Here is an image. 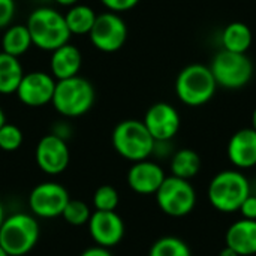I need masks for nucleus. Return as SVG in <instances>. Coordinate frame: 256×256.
<instances>
[{"mask_svg": "<svg viewBox=\"0 0 256 256\" xmlns=\"http://www.w3.org/2000/svg\"><path fill=\"white\" fill-rule=\"evenodd\" d=\"M32 42L42 51L52 52L70 39V32L66 26L64 15L54 8L42 6L32 10L26 22Z\"/></svg>", "mask_w": 256, "mask_h": 256, "instance_id": "nucleus-1", "label": "nucleus"}, {"mask_svg": "<svg viewBox=\"0 0 256 256\" xmlns=\"http://www.w3.org/2000/svg\"><path fill=\"white\" fill-rule=\"evenodd\" d=\"M94 100L96 90L93 84L88 80L76 75L56 82L51 104L60 116L66 118H75L87 114L94 105Z\"/></svg>", "mask_w": 256, "mask_h": 256, "instance_id": "nucleus-2", "label": "nucleus"}, {"mask_svg": "<svg viewBox=\"0 0 256 256\" xmlns=\"http://www.w3.org/2000/svg\"><path fill=\"white\" fill-rule=\"evenodd\" d=\"M40 236L38 218L32 213H14L6 216L0 226V246L9 256H26L30 254Z\"/></svg>", "mask_w": 256, "mask_h": 256, "instance_id": "nucleus-3", "label": "nucleus"}, {"mask_svg": "<svg viewBox=\"0 0 256 256\" xmlns=\"http://www.w3.org/2000/svg\"><path fill=\"white\" fill-rule=\"evenodd\" d=\"M250 194L249 180L244 174L236 170L218 172L208 184V201L222 213L238 212L243 201Z\"/></svg>", "mask_w": 256, "mask_h": 256, "instance_id": "nucleus-4", "label": "nucleus"}, {"mask_svg": "<svg viewBox=\"0 0 256 256\" xmlns=\"http://www.w3.org/2000/svg\"><path fill=\"white\" fill-rule=\"evenodd\" d=\"M111 141L117 154L130 162L148 159L153 154L156 144L146 124L135 118L120 122L112 130Z\"/></svg>", "mask_w": 256, "mask_h": 256, "instance_id": "nucleus-5", "label": "nucleus"}, {"mask_svg": "<svg viewBox=\"0 0 256 256\" xmlns=\"http://www.w3.org/2000/svg\"><path fill=\"white\" fill-rule=\"evenodd\" d=\"M218 82L212 69L204 64H189L180 70L176 80V93L178 99L189 106H200L207 104L214 92Z\"/></svg>", "mask_w": 256, "mask_h": 256, "instance_id": "nucleus-6", "label": "nucleus"}, {"mask_svg": "<svg viewBox=\"0 0 256 256\" xmlns=\"http://www.w3.org/2000/svg\"><path fill=\"white\" fill-rule=\"evenodd\" d=\"M210 69L218 86L230 90L248 86L254 75V64L246 54L226 50H222L214 56Z\"/></svg>", "mask_w": 256, "mask_h": 256, "instance_id": "nucleus-7", "label": "nucleus"}, {"mask_svg": "<svg viewBox=\"0 0 256 256\" xmlns=\"http://www.w3.org/2000/svg\"><path fill=\"white\" fill-rule=\"evenodd\" d=\"M154 195L162 213L171 218H183L189 214L196 204L195 189L190 182L176 176L165 177Z\"/></svg>", "mask_w": 256, "mask_h": 256, "instance_id": "nucleus-8", "label": "nucleus"}, {"mask_svg": "<svg viewBox=\"0 0 256 256\" xmlns=\"http://www.w3.org/2000/svg\"><path fill=\"white\" fill-rule=\"evenodd\" d=\"M69 200V192L63 184L57 182H44L32 189L28 195V210L39 219L62 218Z\"/></svg>", "mask_w": 256, "mask_h": 256, "instance_id": "nucleus-9", "label": "nucleus"}, {"mask_svg": "<svg viewBox=\"0 0 256 256\" xmlns=\"http://www.w3.org/2000/svg\"><path fill=\"white\" fill-rule=\"evenodd\" d=\"M92 45L102 52H116L123 48L128 39V26L116 12H104L96 16V21L88 33Z\"/></svg>", "mask_w": 256, "mask_h": 256, "instance_id": "nucleus-10", "label": "nucleus"}, {"mask_svg": "<svg viewBox=\"0 0 256 256\" xmlns=\"http://www.w3.org/2000/svg\"><path fill=\"white\" fill-rule=\"evenodd\" d=\"M34 159L42 172L48 176H58L69 166L70 162L68 142L54 134H46L36 144Z\"/></svg>", "mask_w": 256, "mask_h": 256, "instance_id": "nucleus-11", "label": "nucleus"}, {"mask_svg": "<svg viewBox=\"0 0 256 256\" xmlns=\"http://www.w3.org/2000/svg\"><path fill=\"white\" fill-rule=\"evenodd\" d=\"M56 78L44 70H33L24 74L15 94L18 100L30 108H39L51 104L54 88H56Z\"/></svg>", "mask_w": 256, "mask_h": 256, "instance_id": "nucleus-12", "label": "nucleus"}, {"mask_svg": "<svg viewBox=\"0 0 256 256\" xmlns=\"http://www.w3.org/2000/svg\"><path fill=\"white\" fill-rule=\"evenodd\" d=\"M88 234L94 244L111 249L120 244L126 228L122 216L117 212H93L87 224Z\"/></svg>", "mask_w": 256, "mask_h": 256, "instance_id": "nucleus-13", "label": "nucleus"}, {"mask_svg": "<svg viewBox=\"0 0 256 256\" xmlns=\"http://www.w3.org/2000/svg\"><path fill=\"white\" fill-rule=\"evenodd\" d=\"M142 123L156 142H168L180 129V116L172 105L158 102L147 110Z\"/></svg>", "mask_w": 256, "mask_h": 256, "instance_id": "nucleus-14", "label": "nucleus"}, {"mask_svg": "<svg viewBox=\"0 0 256 256\" xmlns=\"http://www.w3.org/2000/svg\"><path fill=\"white\" fill-rule=\"evenodd\" d=\"M165 171L148 159L134 162L128 171V186L140 195H154L165 180Z\"/></svg>", "mask_w": 256, "mask_h": 256, "instance_id": "nucleus-15", "label": "nucleus"}, {"mask_svg": "<svg viewBox=\"0 0 256 256\" xmlns=\"http://www.w3.org/2000/svg\"><path fill=\"white\" fill-rule=\"evenodd\" d=\"M230 162L242 170L254 168L256 165V130L252 128L240 129L228 142Z\"/></svg>", "mask_w": 256, "mask_h": 256, "instance_id": "nucleus-16", "label": "nucleus"}, {"mask_svg": "<svg viewBox=\"0 0 256 256\" xmlns=\"http://www.w3.org/2000/svg\"><path fill=\"white\" fill-rule=\"evenodd\" d=\"M81 66H82V54L75 45L69 42L51 52L50 70L57 81L76 76L81 70Z\"/></svg>", "mask_w": 256, "mask_h": 256, "instance_id": "nucleus-17", "label": "nucleus"}, {"mask_svg": "<svg viewBox=\"0 0 256 256\" xmlns=\"http://www.w3.org/2000/svg\"><path fill=\"white\" fill-rule=\"evenodd\" d=\"M226 246L238 256H250L256 254V220L240 219L234 222L225 236Z\"/></svg>", "mask_w": 256, "mask_h": 256, "instance_id": "nucleus-18", "label": "nucleus"}, {"mask_svg": "<svg viewBox=\"0 0 256 256\" xmlns=\"http://www.w3.org/2000/svg\"><path fill=\"white\" fill-rule=\"evenodd\" d=\"M24 74L20 57L0 52V94L15 93Z\"/></svg>", "mask_w": 256, "mask_h": 256, "instance_id": "nucleus-19", "label": "nucleus"}, {"mask_svg": "<svg viewBox=\"0 0 256 256\" xmlns=\"http://www.w3.org/2000/svg\"><path fill=\"white\" fill-rule=\"evenodd\" d=\"M32 45V36L26 24H10L2 36V51L15 57L26 54Z\"/></svg>", "mask_w": 256, "mask_h": 256, "instance_id": "nucleus-20", "label": "nucleus"}, {"mask_svg": "<svg viewBox=\"0 0 256 256\" xmlns=\"http://www.w3.org/2000/svg\"><path fill=\"white\" fill-rule=\"evenodd\" d=\"M222 45L226 51L246 54L252 45V32L249 26L240 21L228 24L222 32Z\"/></svg>", "mask_w": 256, "mask_h": 256, "instance_id": "nucleus-21", "label": "nucleus"}, {"mask_svg": "<svg viewBox=\"0 0 256 256\" xmlns=\"http://www.w3.org/2000/svg\"><path fill=\"white\" fill-rule=\"evenodd\" d=\"M96 16L98 14L93 10V8L87 4H80V3L70 6L68 12L64 14L66 26L70 34H76V36L88 34L96 21Z\"/></svg>", "mask_w": 256, "mask_h": 256, "instance_id": "nucleus-22", "label": "nucleus"}, {"mask_svg": "<svg viewBox=\"0 0 256 256\" xmlns=\"http://www.w3.org/2000/svg\"><path fill=\"white\" fill-rule=\"evenodd\" d=\"M201 170V158L195 150L182 148L171 159V174L184 180L194 178Z\"/></svg>", "mask_w": 256, "mask_h": 256, "instance_id": "nucleus-23", "label": "nucleus"}, {"mask_svg": "<svg viewBox=\"0 0 256 256\" xmlns=\"http://www.w3.org/2000/svg\"><path fill=\"white\" fill-rule=\"evenodd\" d=\"M148 256H192L189 246L177 237L166 236L153 243Z\"/></svg>", "mask_w": 256, "mask_h": 256, "instance_id": "nucleus-24", "label": "nucleus"}, {"mask_svg": "<svg viewBox=\"0 0 256 256\" xmlns=\"http://www.w3.org/2000/svg\"><path fill=\"white\" fill-rule=\"evenodd\" d=\"M92 210L88 207V204H86L81 200H74L70 198L62 213V218L64 219V222L70 226H82L87 225L92 216Z\"/></svg>", "mask_w": 256, "mask_h": 256, "instance_id": "nucleus-25", "label": "nucleus"}, {"mask_svg": "<svg viewBox=\"0 0 256 256\" xmlns=\"http://www.w3.org/2000/svg\"><path fill=\"white\" fill-rule=\"evenodd\" d=\"M120 204V195L111 184L99 186L93 194V207L96 212H116Z\"/></svg>", "mask_w": 256, "mask_h": 256, "instance_id": "nucleus-26", "label": "nucleus"}, {"mask_svg": "<svg viewBox=\"0 0 256 256\" xmlns=\"http://www.w3.org/2000/svg\"><path fill=\"white\" fill-rule=\"evenodd\" d=\"M24 141L22 130L16 124L4 123L0 128V150L3 152H16Z\"/></svg>", "mask_w": 256, "mask_h": 256, "instance_id": "nucleus-27", "label": "nucleus"}, {"mask_svg": "<svg viewBox=\"0 0 256 256\" xmlns=\"http://www.w3.org/2000/svg\"><path fill=\"white\" fill-rule=\"evenodd\" d=\"M15 16V0H0V28L12 24Z\"/></svg>", "mask_w": 256, "mask_h": 256, "instance_id": "nucleus-28", "label": "nucleus"}, {"mask_svg": "<svg viewBox=\"0 0 256 256\" xmlns=\"http://www.w3.org/2000/svg\"><path fill=\"white\" fill-rule=\"evenodd\" d=\"M100 3L110 12L120 14V12H126V10L134 9L140 3V0H100Z\"/></svg>", "mask_w": 256, "mask_h": 256, "instance_id": "nucleus-29", "label": "nucleus"}, {"mask_svg": "<svg viewBox=\"0 0 256 256\" xmlns=\"http://www.w3.org/2000/svg\"><path fill=\"white\" fill-rule=\"evenodd\" d=\"M238 212L242 213V216L244 218V219H250V220H256V195H249L244 201H243V204H242V207L238 208Z\"/></svg>", "mask_w": 256, "mask_h": 256, "instance_id": "nucleus-30", "label": "nucleus"}, {"mask_svg": "<svg viewBox=\"0 0 256 256\" xmlns=\"http://www.w3.org/2000/svg\"><path fill=\"white\" fill-rule=\"evenodd\" d=\"M80 256H112V254L110 252V249L96 244V246H92V248L86 249L84 252H81Z\"/></svg>", "mask_w": 256, "mask_h": 256, "instance_id": "nucleus-31", "label": "nucleus"}, {"mask_svg": "<svg viewBox=\"0 0 256 256\" xmlns=\"http://www.w3.org/2000/svg\"><path fill=\"white\" fill-rule=\"evenodd\" d=\"M54 2L57 4H60V6H68V8H70V6L78 3V0H54Z\"/></svg>", "mask_w": 256, "mask_h": 256, "instance_id": "nucleus-32", "label": "nucleus"}, {"mask_svg": "<svg viewBox=\"0 0 256 256\" xmlns=\"http://www.w3.org/2000/svg\"><path fill=\"white\" fill-rule=\"evenodd\" d=\"M219 256H238L237 255V252H234L231 248H228V246H225L222 250H220V254H219Z\"/></svg>", "mask_w": 256, "mask_h": 256, "instance_id": "nucleus-33", "label": "nucleus"}, {"mask_svg": "<svg viewBox=\"0 0 256 256\" xmlns=\"http://www.w3.org/2000/svg\"><path fill=\"white\" fill-rule=\"evenodd\" d=\"M4 218H6V214H4V207H3V204L0 202V226H2V224H3V220H4Z\"/></svg>", "mask_w": 256, "mask_h": 256, "instance_id": "nucleus-34", "label": "nucleus"}, {"mask_svg": "<svg viewBox=\"0 0 256 256\" xmlns=\"http://www.w3.org/2000/svg\"><path fill=\"white\" fill-rule=\"evenodd\" d=\"M4 123H6V116H4V112H3V110H2V106H0V128H2Z\"/></svg>", "mask_w": 256, "mask_h": 256, "instance_id": "nucleus-35", "label": "nucleus"}, {"mask_svg": "<svg viewBox=\"0 0 256 256\" xmlns=\"http://www.w3.org/2000/svg\"><path fill=\"white\" fill-rule=\"evenodd\" d=\"M252 129L256 130V108L254 110V114H252Z\"/></svg>", "mask_w": 256, "mask_h": 256, "instance_id": "nucleus-36", "label": "nucleus"}, {"mask_svg": "<svg viewBox=\"0 0 256 256\" xmlns=\"http://www.w3.org/2000/svg\"><path fill=\"white\" fill-rule=\"evenodd\" d=\"M0 256H9L8 255V252H6L2 246H0Z\"/></svg>", "mask_w": 256, "mask_h": 256, "instance_id": "nucleus-37", "label": "nucleus"}]
</instances>
